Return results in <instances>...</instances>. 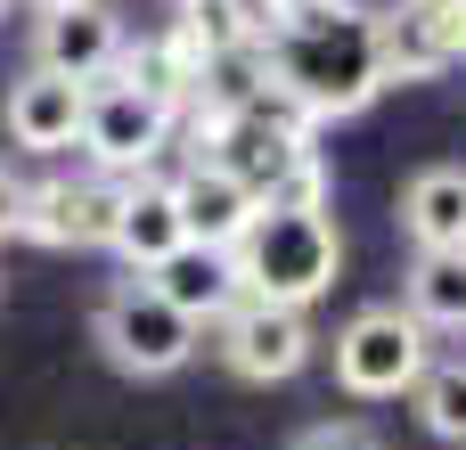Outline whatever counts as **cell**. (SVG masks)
<instances>
[{
	"instance_id": "6",
	"label": "cell",
	"mask_w": 466,
	"mask_h": 450,
	"mask_svg": "<svg viewBox=\"0 0 466 450\" xmlns=\"http://www.w3.org/2000/svg\"><path fill=\"white\" fill-rule=\"evenodd\" d=\"M172 131H180V107L164 98V90H147V82H98L90 90V115H82V156L106 172V180H139V172H156V156L172 148Z\"/></svg>"
},
{
	"instance_id": "2",
	"label": "cell",
	"mask_w": 466,
	"mask_h": 450,
	"mask_svg": "<svg viewBox=\"0 0 466 450\" xmlns=\"http://www.w3.org/2000/svg\"><path fill=\"white\" fill-rule=\"evenodd\" d=\"M229 271H238V295L246 303L311 312L336 287V271H344V238H336L328 205H262L254 230L229 246Z\"/></svg>"
},
{
	"instance_id": "23",
	"label": "cell",
	"mask_w": 466,
	"mask_h": 450,
	"mask_svg": "<svg viewBox=\"0 0 466 450\" xmlns=\"http://www.w3.org/2000/svg\"><path fill=\"white\" fill-rule=\"evenodd\" d=\"M0 16H8V0H0Z\"/></svg>"
},
{
	"instance_id": "1",
	"label": "cell",
	"mask_w": 466,
	"mask_h": 450,
	"mask_svg": "<svg viewBox=\"0 0 466 450\" xmlns=\"http://www.w3.org/2000/svg\"><path fill=\"white\" fill-rule=\"evenodd\" d=\"M270 90L287 107H303L311 123H344L360 107H377V90H393L385 74V16L377 8H328V16H279V33L262 41Z\"/></svg>"
},
{
	"instance_id": "14",
	"label": "cell",
	"mask_w": 466,
	"mask_h": 450,
	"mask_svg": "<svg viewBox=\"0 0 466 450\" xmlns=\"http://www.w3.org/2000/svg\"><path fill=\"white\" fill-rule=\"evenodd\" d=\"M401 238L418 254H466V164H426L401 180Z\"/></svg>"
},
{
	"instance_id": "11",
	"label": "cell",
	"mask_w": 466,
	"mask_h": 450,
	"mask_svg": "<svg viewBox=\"0 0 466 450\" xmlns=\"http://www.w3.org/2000/svg\"><path fill=\"white\" fill-rule=\"evenodd\" d=\"M82 115H90V82H66V74H49V66H33V74L8 82V139H16L25 156H66V148H82Z\"/></svg>"
},
{
	"instance_id": "10",
	"label": "cell",
	"mask_w": 466,
	"mask_h": 450,
	"mask_svg": "<svg viewBox=\"0 0 466 450\" xmlns=\"http://www.w3.org/2000/svg\"><path fill=\"white\" fill-rule=\"evenodd\" d=\"M180 246H188L180 189H172L164 172H139V180H123V205H115V238H106V254H115L131 279H147V271H164Z\"/></svg>"
},
{
	"instance_id": "20",
	"label": "cell",
	"mask_w": 466,
	"mask_h": 450,
	"mask_svg": "<svg viewBox=\"0 0 466 450\" xmlns=\"http://www.w3.org/2000/svg\"><path fill=\"white\" fill-rule=\"evenodd\" d=\"M328 8H352V0H279V16H328Z\"/></svg>"
},
{
	"instance_id": "12",
	"label": "cell",
	"mask_w": 466,
	"mask_h": 450,
	"mask_svg": "<svg viewBox=\"0 0 466 450\" xmlns=\"http://www.w3.org/2000/svg\"><path fill=\"white\" fill-rule=\"evenodd\" d=\"M172 189H180V221H188V246H205V254H229L246 230H254V213H262V197L238 180V172H221V164H188V172H172Z\"/></svg>"
},
{
	"instance_id": "9",
	"label": "cell",
	"mask_w": 466,
	"mask_h": 450,
	"mask_svg": "<svg viewBox=\"0 0 466 450\" xmlns=\"http://www.w3.org/2000/svg\"><path fill=\"white\" fill-rule=\"evenodd\" d=\"M115 205H123V180H33L25 189V230L33 246L49 254H74V246H106L115 238Z\"/></svg>"
},
{
	"instance_id": "17",
	"label": "cell",
	"mask_w": 466,
	"mask_h": 450,
	"mask_svg": "<svg viewBox=\"0 0 466 450\" xmlns=\"http://www.w3.org/2000/svg\"><path fill=\"white\" fill-rule=\"evenodd\" d=\"M410 402H418V418H426L434 443H466V361H434Z\"/></svg>"
},
{
	"instance_id": "4",
	"label": "cell",
	"mask_w": 466,
	"mask_h": 450,
	"mask_svg": "<svg viewBox=\"0 0 466 450\" xmlns=\"http://www.w3.org/2000/svg\"><path fill=\"white\" fill-rule=\"evenodd\" d=\"M434 369V328L410 303H369L336 328V385L352 402H401Z\"/></svg>"
},
{
	"instance_id": "5",
	"label": "cell",
	"mask_w": 466,
	"mask_h": 450,
	"mask_svg": "<svg viewBox=\"0 0 466 450\" xmlns=\"http://www.w3.org/2000/svg\"><path fill=\"white\" fill-rule=\"evenodd\" d=\"M90 336H98L106 369H123V377H172V369L197 361V336H205V328H197L180 303H164L147 279H123V287L98 303Z\"/></svg>"
},
{
	"instance_id": "3",
	"label": "cell",
	"mask_w": 466,
	"mask_h": 450,
	"mask_svg": "<svg viewBox=\"0 0 466 450\" xmlns=\"http://www.w3.org/2000/svg\"><path fill=\"white\" fill-rule=\"evenodd\" d=\"M311 131H319V123H311L303 107H287L279 90H262L254 107H229V115H188L197 156H205V164H221V172H238L262 205H270V197H287V189L319 164Z\"/></svg>"
},
{
	"instance_id": "22",
	"label": "cell",
	"mask_w": 466,
	"mask_h": 450,
	"mask_svg": "<svg viewBox=\"0 0 466 450\" xmlns=\"http://www.w3.org/2000/svg\"><path fill=\"white\" fill-rule=\"evenodd\" d=\"M41 8H74V0H41Z\"/></svg>"
},
{
	"instance_id": "19",
	"label": "cell",
	"mask_w": 466,
	"mask_h": 450,
	"mask_svg": "<svg viewBox=\"0 0 466 450\" xmlns=\"http://www.w3.org/2000/svg\"><path fill=\"white\" fill-rule=\"evenodd\" d=\"M16 230H25V180L0 164V238H16Z\"/></svg>"
},
{
	"instance_id": "15",
	"label": "cell",
	"mask_w": 466,
	"mask_h": 450,
	"mask_svg": "<svg viewBox=\"0 0 466 450\" xmlns=\"http://www.w3.org/2000/svg\"><path fill=\"white\" fill-rule=\"evenodd\" d=\"M147 287L164 295V303H180L197 328H221L246 295H238V271H229V254H205V246H180L164 271H147Z\"/></svg>"
},
{
	"instance_id": "21",
	"label": "cell",
	"mask_w": 466,
	"mask_h": 450,
	"mask_svg": "<svg viewBox=\"0 0 466 450\" xmlns=\"http://www.w3.org/2000/svg\"><path fill=\"white\" fill-rule=\"evenodd\" d=\"M401 8H466V0H401Z\"/></svg>"
},
{
	"instance_id": "18",
	"label": "cell",
	"mask_w": 466,
	"mask_h": 450,
	"mask_svg": "<svg viewBox=\"0 0 466 450\" xmlns=\"http://www.w3.org/2000/svg\"><path fill=\"white\" fill-rule=\"evenodd\" d=\"M295 450H385L369 426H352V418H328V426H311V435H295Z\"/></svg>"
},
{
	"instance_id": "7",
	"label": "cell",
	"mask_w": 466,
	"mask_h": 450,
	"mask_svg": "<svg viewBox=\"0 0 466 450\" xmlns=\"http://www.w3.org/2000/svg\"><path fill=\"white\" fill-rule=\"evenodd\" d=\"M311 344H319L311 320L287 312V303H238V312L213 328L221 369L246 377V385H287V377H303V369H311Z\"/></svg>"
},
{
	"instance_id": "16",
	"label": "cell",
	"mask_w": 466,
	"mask_h": 450,
	"mask_svg": "<svg viewBox=\"0 0 466 450\" xmlns=\"http://www.w3.org/2000/svg\"><path fill=\"white\" fill-rule=\"evenodd\" d=\"M401 303H410L434 336H459L466 328V254H418L410 279H401Z\"/></svg>"
},
{
	"instance_id": "8",
	"label": "cell",
	"mask_w": 466,
	"mask_h": 450,
	"mask_svg": "<svg viewBox=\"0 0 466 450\" xmlns=\"http://www.w3.org/2000/svg\"><path fill=\"white\" fill-rule=\"evenodd\" d=\"M123 49H131V33H123V16L106 8V0H74V8H41V33H33V66H49V74H66V82H115V66H123Z\"/></svg>"
},
{
	"instance_id": "13",
	"label": "cell",
	"mask_w": 466,
	"mask_h": 450,
	"mask_svg": "<svg viewBox=\"0 0 466 450\" xmlns=\"http://www.w3.org/2000/svg\"><path fill=\"white\" fill-rule=\"evenodd\" d=\"M466 57V8H393L385 16V74L434 82Z\"/></svg>"
}]
</instances>
